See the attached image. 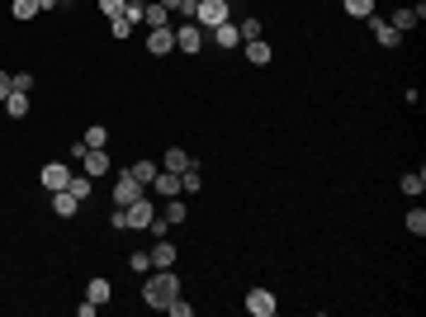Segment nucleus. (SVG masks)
<instances>
[{"label":"nucleus","mask_w":426,"mask_h":317,"mask_svg":"<svg viewBox=\"0 0 426 317\" xmlns=\"http://www.w3.org/2000/svg\"><path fill=\"white\" fill-rule=\"evenodd\" d=\"M242 52H247V62H252V66H270V62H275V48H270L266 38H247Z\"/></svg>","instance_id":"9"},{"label":"nucleus","mask_w":426,"mask_h":317,"mask_svg":"<svg viewBox=\"0 0 426 317\" xmlns=\"http://www.w3.org/2000/svg\"><path fill=\"white\" fill-rule=\"evenodd\" d=\"M227 5H232V0H194V24H199V29H218V24H227Z\"/></svg>","instance_id":"2"},{"label":"nucleus","mask_w":426,"mask_h":317,"mask_svg":"<svg viewBox=\"0 0 426 317\" xmlns=\"http://www.w3.org/2000/svg\"><path fill=\"white\" fill-rule=\"evenodd\" d=\"M237 33H242V43H247V38H261V19H242Z\"/></svg>","instance_id":"31"},{"label":"nucleus","mask_w":426,"mask_h":317,"mask_svg":"<svg viewBox=\"0 0 426 317\" xmlns=\"http://www.w3.org/2000/svg\"><path fill=\"white\" fill-rule=\"evenodd\" d=\"M171 29H175V48H180V52H189V57H194V52H199V48L208 43V33L199 29L194 19H185V24H171Z\"/></svg>","instance_id":"4"},{"label":"nucleus","mask_w":426,"mask_h":317,"mask_svg":"<svg viewBox=\"0 0 426 317\" xmlns=\"http://www.w3.org/2000/svg\"><path fill=\"white\" fill-rule=\"evenodd\" d=\"M10 80H15V90H24V95H29V90H33V76H29V71H15V76H10Z\"/></svg>","instance_id":"35"},{"label":"nucleus","mask_w":426,"mask_h":317,"mask_svg":"<svg viewBox=\"0 0 426 317\" xmlns=\"http://www.w3.org/2000/svg\"><path fill=\"white\" fill-rule=\"evenodd\" d=\"M10 15H15L19 24H24V19H33V15H38V0H15V5H10Z\"/></svg>","instance_id":"27"},{"label":"nucleus","mask_w":426,"mask_h":317,"mask_svg":"<svg viewBox=\"0 0 426 317\" xmlns=\"http://www.w3.org/2000/svg\"><path fill=\"white\" fill-rule=\"evenodd\" d=\"M175 48V29H147V52L152 57H166Z\"/></svg>","instance_id":"13"},{"label":"nucleus","mask_w":426,"mask_h":317,"mask_svg":"<svg viewBox=\"0 0 426 317\" xmlns=\"http://www.w3.org/2000/svg\"><path fill=\"white\" fill-rule=\"evenodd\" d=\"M142 24H147V29H171V10H166V5H147Z\"/></svg>","instance_id":"19"},{"label":"nucleus","mask_w":426,"mask_h":317,"mask_svg":"<svg viewBox=\"0 0 426 317\" xmlns=\"http://www.w3.org/2000/svg\"><path fill=\"white\" fill-rule=\"evenodd\" d=\"M180 294V280H175V270H152V275H142V303L147 308H161L166 313V303Z\"/></svg>","instance_id":"1"},{"label":"nucleus","mask_w":426,"mask_h":317,"mask_svg":"<svg viewBox=\"0 0 426 317\" xmlns=\"http://www.w3.org/2000/svg\"><path fill=\"white\" fill-rule=\"evenodd\" d=\"M100 10H105L110 19H119V15H124V0H100Z\"/></svg>","instance_id":"36"},{"label":"nucleus","mask_w":426,"mask_h":317,"mask_svg":"<svg viewBox=\"0 0 426 317\" xmlns=\"http://www.w3.org/2000/svg\"><path fill=\"white\" fill-rule=\"evenodd\" d=\"M110 24H114V38H128V33H133V24H128L124 15H119V19H110Z\"/></svg>","instance_id":"37"},{"label":"nucleus","mask_w":426,"mask_h":317,"mask_svg":"<svg viewBox=\"0 0 426 317\" xmlns=\"http://www.w3.org/2000/svg\"><path fill=\"white\" fill-rule=\"evenodd\" d=\"M189 5H194V0H189Z\"/></svg>","instance_id":"41"},{"label":"nucleus","mask_w":426,"mask_h":317,"mask_svg":"<svg viewBox=\"0 0 426 317\" xmlns=\"http://www.w3.org/2000/svg\"><path fill=\"white\" fill-rule=\"evenodd\" d=\"M43 190H66L71 185V166H62V161H52V166H43Z\"/></svg>","instance_id":"10"},{"label":"nucleus","mask_w":426,"mask_h":317,"mask_svg":"<svg viewBox=\"0 0 426 317\" xmlns=\"http://www.w3.org/2000/svg\"><path fill=\"white\" fill-rule=\"evenodd\" d=\"M128 171H133V180H138V185H152V180H157V161H133V166H128Z\"/></svg>","instance_id":"21"},{"label":"nucleus","mask_w":426,"mask_h":317,"mask_svg":"<svg viewBox=\"0 0 426 317\" xmlns=\"http://www.w3.org/2000/svg\"><path fill=\"white\" fill-rule=\"evenodd\" d=\"M110 227H114V232H128V213H124V208H114V213H110Z\"/></svg>","instance_id":"34"},{"label":"nucleus","mask_w":426,"mask_h":317,"mask_svg":"<svg viewBox=\"0 0 426 317\" xmlns=\"http://www.w3.org/2000/svg\"><path fill=\"white\" fill-rule=\"evenodd\" d=\"M76 208H81V199L71 190H52V213L57 218H76Z\"/></svg>","instance_id":"15"},{"label":"nucleus","mask_w":426,"mask_h":317,"mask_svg":"<svg viewBox=\"0 0 426 317\" xmlns=\"http://www.w3.org/2000/svg\"><path fill=\"white\" fill-rule=\"evenodd\" d=\"M147 232H152V237H166V232H171V222H166V218H161V213H157V218L147 222Z\"/></svg>","instance_id":"33"},{"label":"nucleus","mask_w":426,"mask_h":317,"mask_svg":"<svg viewBox=\"0 0 426 317\" xmlns=\"http://www.w3.org/2000/svg\"><path fill=\"white\" fill-rule=\"evenodd\" d=\"M5 114H10V119H29V95H24V90H10V95H5Z\"/></svg>","instance_id":"18"},{"label":"nucleus","mask_w":426,"mask_h":317,"mask_svg":"<svg viewBox=\"0 0 426 317\" xmlns=\"http://www.w3.org/2000/svg\"><path fill=\"white\" fill-rule=\"evenodd\" d=\"M76 161H81V171L90 175V180H100V175H110V171H114V161H110V152H105V147H85Z\"/></svg>","instance_id":"5"},{"label":"nucleus","mask_w":426,"mask_h":317,"mask_svg":"<svg viewBox=\"0 0 426 317\" xmlns=\"http://www.w3.org/2000/svg\"><path fill=\"white\" fill-rule=\"evenodd\" d=\"M422 19H426V5L417 0V5H403V10H394V19H389V24H394L398 33H408V29H417Z\"/></svg>","instance_id":"7"},{"label":"nucleus","mask_w":426,"mask_h":317,"mask_svg":"<svg viewBox=\"0 0 426 317\" xmlns=\"http://www.w3.org/2000/svg\"><path fill=\"white\" fill-rule=\"evenodd\" d=\"M128 270H133V275H152V256L133 251V256H128Z\"/></svg>","instance_id":"28"},{"label":"nucleus","mask_w":426,"mask_h":317,"mask_svg":"<svg viewBox=\"0 0 426 317\" xmlns=\"http://www.w3.org/2000/svg\"><path fill=\"white\" fill-rule=\"evenodd\" d=\"M369 33L379 38V48H398V43H403V33H398L389 19H379V15H369Z\"/></svg>","instance_id":"11"},{"label":"nucleus","mask_w":426,"mask_h":317,"mask_svg":"<svg viewBox=\"0 0 426 317\" xmlns=\"http://www.w3.org/2000/svg\"><path fill=\"white\" fill-rule=\"evenodd\" d=\"M346 15L350 19H369L374 15V0H346Z\"/></svg>","instance_id":"26"},{"label":"nucleus","mask_w":426,"mask_h":317,"mask_svg":"<svg viewBox=\"0 0 426 317\" xmlns=\"http://www.w3.org/2000/svg\"><path fill=\"white\" fill-rule=\"evenodd\" d=\"M208 38L218 43L223 52H232V48H242V33H237V24L227 19V24H218V29H208Z\"/></svg>","instance_id":"14"},{"label":"nucleus","mask_w":426,"mask_h":317,"mask_svg":"<svg viewBox=\"0 0 426 317\" xmlns=\"http://www.w3.org/2000/svg\"><path fill=\"white\" fill-rule=\"evenodd\" d=\"M147 256H152V270H171L175 265V246L166 237H157V246H152Z\"/></svg>","instance_id":"17"},{"label":"nucleus","mask_w":426,"mask_h":317,"mask_svg":"<svg viewBox=\"0 0 426 317\" xmlns=\"http://www.w3.org/2000/svg\"><path fill=\"white\" fill-rule=\"evenodd\" d=\"M161 218L171 222V227H175V222H185V204H180V194H175V199H166V213H161Z\"/></svg>","instance_id":"29"},{"label":"nucleus","mask_w":426,"mask_h":317,"mask_svg":"<svg viewBox=\"0 0 426 317\" xmlns=\"http://www.w3.org/2000/svg\"><path fill=\"white\" fill-rule=\"evenodd\" d=\"M142 194H147V185H138V180H133V171H119V175H114V208L138 204Z\"/></svg>","instance_id":"3"},{"label":"nucleus","mask_w":426,"mask_h":317,"mask_svg":"<svg viewBox=\"0 0 426 317\" xmlns=\"http://www.w3.org/2000/svg\"><path fill=\"white\" fill-rule=\"evenodd\" d=\"M95 313H100V303H90V299L76 303V317H95Z\"/></svg>","instance_id":"39"},{"label":"nucleus","mask_w":426,"mask_h":317,"mask_svg":"<svg viewBox=\"0 0 426 317\" xmlns=\"http://www.w3.org/2000/svg\"><path fill=\"white\" fill-rule=\"evenodd\" d=\"M124 213H128V232H147V222L157 218V213H152V199H147V194H142L138 204H128Z\"/></svg>","instance_id":"6"},{"label":"nucleus","mask_w":426,"mask_h":317,"mask_svg":"<svg viewBox=\"0 0 426 317\" xmlns=\"http://www.w3.org/2000/svg\"><path fill=\"white\" fill-rule=\"evenodd\" d=\"M275 308H280V303H275L270 289H252V294H247V313L252 317H275Z\"/></svg>","instance_id":"8"},{"label":"nucleus","mask_w":426,"mask_h":317,"mask_svg":"<svg viewBox=\"0 0 426 317\" xmlns=\"http://www.w3.org/2000/svg\"><path fill=\"white\" fill-rule=\"evenodd\" d=\"M403 227H408L412 237H422V232H426V213H422V208H412V213H408V222H403Z\"/></svg>","instance_id":"30"},{"label":"nucleus","mask_w":426,"mask_h":317,"mask_svg":"<svg viewBox=\"0 0 426 317\" xmlns=\"http://www.w3.org/2000/svg\"><path fill=\"white\" fill-rule=\"evenodd\" d=\"M81 143H85V147H110V128H105V124H90Z\"/></svg>","instance_id":"23"},{"label":"nucleus","mask_w":426,"mask_h":317,"mask_svg":"<svg viewBox=\"0 0 426 317\" xmlns=\"http://www.w3.org/2000/svg\"><path fill=\"white\" fill-rule=\"evenodd\" d=\"M85 299H90V303H110L114 299V285H110V280H90V285H85Z\"/></svg>","instance_id":"20"},{"label":"nucleus","mask_w":426,"mask_h":317,"mask_svg":"<svg viewBox=\"0 0 426 317\" xmlns=\"http://www.w3.org/2000/svg\"><path fill=\"white\" fill-rule=\"evenodd\" d=\"M57 5H62V0H38V10H57Z\"/></svg>","instance_id":"40"},{"label":"nucleus","mask_w":426,"mask_h":317,"mask_svg":"<svg viewBox=\"0 0 426 317\" xmlns=\"http://www.w3.org/2000/svg\"><path fill=\"white\" fill-rule=\"evenodd\" d=\"M66 190H71V194H76V199H81V204H85V199H90V194H95V180H90V175H85V171H81V175H71V185H66Z\"/></svg>","instance_id":"22"},{"label":"nucleus","mask_w":426,"mask_h":317,"mask_svg":"<svg viewBox=\"0 0 426 317\" xmlns=\"http://www.w3.org/2000/svg\"><path fill=\"white\" fill-rule=\"evenodd\" d=\"M422 190H426V171H408V175H403V194H412V199H417Z\"/></svg>","instance_id":"24"},{"label":"nucleus","mask_w":426,"mask_h":317,"mask_svg":"<svg viewBox=\"0 0 426 317\" xmlns=\"http://www.w3.org/2000/svg\"><path fill=\"white\" fill-rule=\"evenodd\" d=\"M142 15H147V0H124V19L133 24V29L142 24Z\"/></svg>","instance_id":"25"},{"label":"nucleus","mask_w":426,"mask_h":317,"mask_svg":"<svg viewBox=\"0 0 426 317\" xmlns=\"http://www.w3.org/2000/svg\"><path fill=\"white\" fill-rule=\"evenodd\" d=\"M15 90V80H10V71H0V104H5V95Z\"/></svg>","instance_id":"38"},{"label":"nucleus","mask_w":426,"mask_h":317,"mask_svg":"<svg viewBox=\"0 0 426 317\" xmlns=\"http://www.w3.org/2000/svg\"><path fill=\"white\" fill-rule=\"evenodd\" d=\"M157 5H166V10H171V15H194V5H189V0H157Z\"/></svg>","instance_id":"32"},{"label":"nucleus","mask_w":426,"mask_h":317,"mask_svg":"<svg viewBox=\"0 0 426 317\" xmlns=\"http://www.w3.org/2000/svg\"><path fill=\"white\" fill-rule=\"evenodd\" d=\"M189 166H199V161L189 157L185 147H166V157H161V171H171V175H180V171H189Z\"/></svg>","instance_id":"12"},{"label":"nucleus","mask_w":426,"mask_h":317,"mask_svg":"<svg viewBox=\"0 0 426 317\" xmlns=\"http://www.w3.org/2000/svg\"><path fill=\"white\" fill-rule=\"evenodd\" d=\"M152 194H161V199H175L180 194V175H171V171H157V180L147 185Z\"/></svg>","instance_id":"16"}]
</instances>
